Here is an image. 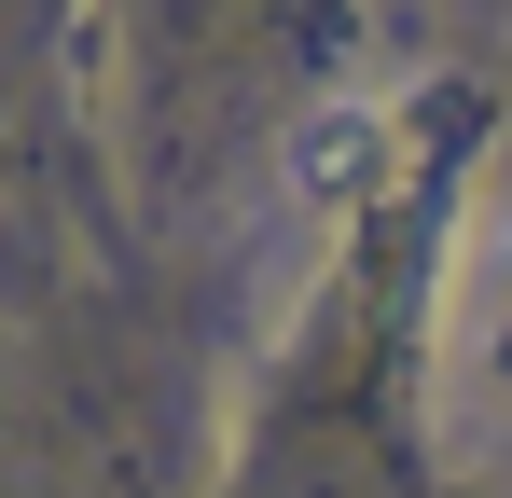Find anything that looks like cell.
<instances>
[{
  "mask_svg": "<svg viewBox=\"0 0 512 498\" xmlns=\"http://www.w3.org/2000/svg\"><path fill=\"white\" fill-rule=\"evenodd\" d=\"M374 166H388V125H374V111H305V125H291V194H305V208H360Z\"/></svg>",
  "mask_w": 512,
  "mask_h": 498,
  "instance_id": "cell-1",
  "label": "cell"
}]
</instances>
